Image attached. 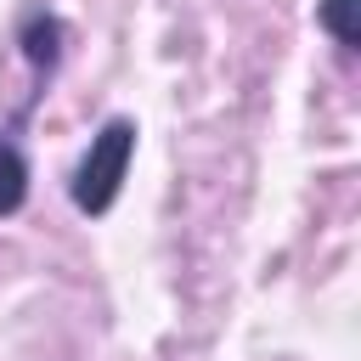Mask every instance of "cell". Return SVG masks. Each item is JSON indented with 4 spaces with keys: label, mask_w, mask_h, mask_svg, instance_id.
Masks as SVG:
<instances>
[{
    "label": "cell",
    "mask_w": 361,
    "mask_h": 361,
    "mask_svg": "<svg viewBox=\"0 0 361 361\" xmlns=\"http://www.w3.org/2000/svg\"><path fill=\"white\" fill-rule=\"evenodd\" d=\"M355 6H361V0H322V6H316V23H322V28H327V34H333L344 51H355V45H361Z\"/></svg>",
    "instance_id": "277c9868"
},
{
    "label": "cell",
    "mask_w": 361,
    "mask_h": 361,
    "mask_svg": "<svg viewBox=\"0 0 361 361\" xmlns=\"http://www.w3.org/2000/svg\"><path fill=\"white\" fill-rule=\"evenodd\" d=\"M130 158H135V124L130 118H107L90 135V147H85V158L73 169V209L90 214V220L107 214L118 203V186L130 175Z\"/></svg>",
    "instance_id": "6da1fadb"
},
{
    "label": "cell",
    "mask_w": 361,
    "mask_h": 361,
    "mask_svg": "<svg viewBox=\"0 0 361 361\" xmlns=\"http://www.w3.org/2000/svg\"><path fill=\"white\" fill-rule=\"evenodd\" d=\"M56 39H62V23H56V17H28V28H23V56H28L34 68H45V73H51V68H56V56H62V45H56Z\"/></svg>",
    "instance_id": "3957f363"
},
{
    "label": "cell",
    "mask_w": 361,
    "mask_h": 361,
    "mask_svg": "<svg viewBox=\"0 0 361 361\" xmlns=\"http://www.w3.org/2000/svg\"><path fill=\"white\" fill-rule=\"evenodd\" d=\"M28 203V158L17 152V141L0 135V220L17 214Z\"/></svg>",
    "instance_id": "7a4b0ae2"
}]
</instances>
